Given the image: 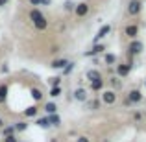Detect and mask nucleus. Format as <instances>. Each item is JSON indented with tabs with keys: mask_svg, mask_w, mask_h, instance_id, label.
<instances>
[{
	"mask_svg": "<svg viewBox=\"0 0 146 142\" xmlns=\"http://www.w3.org/2000/svg\"><path fill=\"white\" fill-rule=\"evenodd\" d=\"M85 105L89 107L91 111H96V109H100V100H87Z\"/></svg>",
	"mask_w": 146,
	"mask_h": 142,
	"instance_id": "obj_22",
	"label": "nucleus"
},
{
	"mask_svg": "<svg viewBox=\"0 0 146 142\" xmlns=\"http://www.w3.org/2000/svg\"><path fill=\"white\" fill-rule=\"evenodd\" d=\"M48 83L52 87H61V78H59V76H56V78H48Z\"/></svg>",
	"mask_w": 146,
	"mask_h": 142,
	"instance_id": "obj_28",
	"label": "nucleus"
},
{
	"mask_svg": "<svg viewBox=\"0 0 146 142\" xmlns=\"http://www.w3.org/2000/svg\"><path fill=\"white\" fill-rule=\"evenodd\" d=\"M89 11H91V6L87 2H78L76 7H74V15L78 18H85L87 15H89Z\"/></svg>",
	"mask_w": 146,
	"mask_h": 142,
	"instance_id": "obj_5",
	"label": "nucleus"
},
{
	"mask_svg": "<svg viewBox=\"0 0 146 142\" xmlns=\"http://www.w3.org/2000/svg\"><path fill=\"white\" fill-rule=\"evenodd\" d=\"M30 20H32V24L35 26V30H39V32H44V30L48 28V20L46 17H44V13L39 9V7H32L28 13Z\"/></svg>",
	"mask_w": 146,
	"mask_h": 142,
	"instance_id": "obj_1",
	"label": "nucleus"
},
{
	"mask_svg": "<svg viewBox=\"0 0 146 142\" xmlns=\"http://www.w3.org/2000/svg\"><path fill=\"white\" fill-rule=\"evenodd\" d=\"M30 94H32V98L35 100V102H41V100H43V90L41 89H37V87H32V89H30Z\"/></svg>",
	"mask_w": 146,
	"mask_h": 142,
	"instance_id": "obj_16",
	"label": "nucleus"
},
{
	"mask_svg": "<svg viewBox=\"0 0 146 142\" xmlns=\"http://www.w3.org/2000/svg\"><path fill=\"white\" fill-rule=\"evenodd\" d=\"M109 83H111V87H113V90H115V92H117V90H118V89H120V87H122L120 79H118V78H115V76H113V78L109 79Z\"/></svg>",
	"mask_w": 146,
	"mask_h": 142,
	"instance_id": "obj_25",
	"label": "nucleus"
},
{
	"mask_svg": "<svg viewBox=\"0 0 146 142\" xmlns=\"http://www.w3.org/2000/svg\"><path fill=\"white\" fill-rule=\"evenodd\" d=\"M104 50H106V44L100 43V44H94V46L91 48V50H87L83 55H85V57H93V55H98V53H102Z\"/></svg>",
	"mask_w": 146,
	"mask_h": 142,
	"instance_id": "obj_12",
	"label": "nucleus"
},
{
	"mask_svg": "<svg viewBox=\"0 0 146 142\" xmlns=\"http://www.w3.org/2000/svg\"><path fill=\"white\" fill-rule=\"evenodd\" d=\"M104 89V79H96V81H91V90L98 92V90Z\"/></svg>",
	"mask_w": 146,
	"mask_h": 142,
	"instance_id": "obj_19",
	"label": "nucleus"
},
{
	"mask_svg": "<svg viewBox=\"0 0 146 142\" xmlns=\"http://www.w3.org/2000/svg\"><path fill=\"white\" fill-rule=\"evenodd\" d=\"M104 63L106 65H115L117 63V55H115V53H106V55H104Z\"/></svg>",
	"mask_w": 146,
	"mask_h": 142,
	"instance_id": "obj_20",
	"label": "nucleus"
},
{
	"mask_svg": "<svg viewBox=\"0 0 146 142\" xmlns=\"http://www.w3.org/2000/svg\"><path fill=\"white\" fill-rule=\"evenodd\" d=\"M109 32H111V26H109V24H104L102 28L98 30V33H96V35H94V44H98L100 41H102L104 37H106L107 33H109Z\"/></svg>",
	"mask_w": 146,
	"mask_h": 142,
	"instance_id": "obj_10",
	"label": "nucleus"
},
{
	"mask_svg": "<svg viewBox=\"0 0 146 142\" xmlns=\"http://www.w3.org/2000/svg\"><path fill=\"white\" fill-rule=\"evenodd\" d=\"M143 102V92L139 89H131L126 96V105H133V103H141Z\"/></svg>",
	"mask_w": 146,
	"mask_h": 142,
	"instance_id": "obj_3",
	"label": "nucleus"
},
{
	"mask_svg": "<svg viewBox=\"0 0 146 142\" xmlns=\"http://www.w3.org/2000/svg\"><path fill=\"white\" fill-rule=\"evenodd\" d=\"M141 11H143V2H141V0H129V2H128L126 13H128L129 17H137Z\"/></svg>",
	"mask_w": 146,
	"mask_h": 142,
	"instance_id": "obj_2",
	"label": "nucleus"
},
{
	"mask_svg": "<svg viewBox=\"0 0 146 142\" xmlns=\"http://www.w3.org/2000/svg\"><path fill=\"white\" fill-rule=\"evenodd\" d=\"M13 127H15V131L22 133V131H26V129H28V122H26V120H21V122H15V124H13Z\"/></svg>",
	"mask_w": 146,
	"mask_h": 142,
	"instance_id": "obj_18",
	"label": "nucleus"
},
{
	"mask_svg": "<svg viewBox=\"0 0 146 142\" xmlns=\"http://www.w3.org/2000/svg\"><path fill=\"white\" fill-rule=\"evenodd\" d=\"M76 142H91L89 137H85V135H80L78 139H76Z\"/></svg>",
	"mask_w": 146,
	"mask_h": 142,
	"instance_id": "obj_30",
	"label": "nucleus"
},
{
	"mask_svg": "<svg viewBox=\"0 0 146 142\" xmlns=\"http://www.w3.org/2000/svg\"><path fill=\"white\" fill-rule=\"evenodd\" d=\"M7 92H9V87L6 83H0V103H4L7 100Z\"/></svg>",
	"mask_w": 146,
	"mask_h": 142,
	"instance_id": "obj_17",
	"label": "nucleus"
},
{
	"mask_svg": "<svg viewBox=\"0 0 146 142\" xmlns=\"http://www.w3.org/2000/svg\"><path fill=\"white\" fill-rule=\"evenodd\" d=\"M4 125H6V124H4V120H2V118H0V131H2V129H4Z\"/></svg>",
	"mask_w": 146,
	"mask_h": 142,
	"instance_id": "obj_34",
	"label": "nucleus"
},
{
	"mask_svg": "<svg viewBox=\"0 0 146 142\" xmlns=\"http://www.w3.org/2000/svg\"><path fill=\"white\" fill-rule=\"evenodd\" d=\"M61 92H63V90H61V87H52V89H50V92H48V96H50V98H59Z\"/></svg>",
	"mask_w": 146,
	"mask_h": 142,
	"instance_id": "obj_26",
	"label": "nucleus"
},
{
	"mask_svg": "<svg viewBox=\"0 0 146 142\" xmlns=\"http://www.w3.org/2000/svg\"><path fill=\"white\" fill-rule=\"evenodd\" d=\"M4 142H19V139H17V137H4Z\"/></svg>",
	"mask_w": 146,
	"mask_h": 142,
	"instance_id": "obj_31",
	"label": "nucleus"
},
{
	"mask_svg": "<svg viewBox=\"0 0 146 142\" xmlns=\"http://www.w3.org/2000/svg\"><path fill=\"white\" fill-rule=\"evenodd\" d=\"M129 72H131V65H129V63H118L117 67H115V74H117V78H128Z\"/></svg>",
	"mask_w": 146,
	"mask_h": 142,
	"instance_id": "obj_7",
	"label": "nucleus"
},
{
	"mask_svg": "<svg viewBox=\"0 0 146 142\" xmlns=\"http://www.w3.org/2000/svg\"><path fill=\"white\" fill-rule=\"evenodd\" d=\"M74 7H76V2H72V0H67V2L63 4L65 11H74Z\"/></svg>",
	"mask_w": 146,
	"mask_h": 142,
	"instance_id": "obj_27",
	"label": "nucleus"
},
{
	"mask_svg": "<svg viewBox=\"0 0 146 142\" xmlns=\"http://www.w3.org/2000/svg\"><path fill=\"white\" fill-rule=\"evenodd\" d=\"M74 100H76V102L85 103L87 100H89V92H87V89H83V87H78V89L74 90Z\"/></svg>",
	"mask_w": 146,
	"mask_h": 142,
	"instance_id": "obj_9",
	"label": "nucleus"
},
{
	"mask_svg": "<svg viewBox=\"0 0 146 142\" xmlns=\"http://www.w3.org/2000/svg\"><path fill=\"white\" fill-rule=\"evenodd\" d=\"M15 133H17V131H15L13 125H4V129H2V135L4 137H13Z\"/></svg>",
	"mask_w": 146,
	"mask_h": 142,
	"instance_id": "obj_24",
	"label": "nucleus"
},
{
	"mask_svg": "<svg viewBox=\"0 0 146 142\" xmlns=\"http://www.w3.org/2000/svg\"><path fill=\"white\" fill-rule=\"evenodd\" d=\"M37 114H39V109H37L35 105H30V107L24 109V116L26 118H33V116H37Z\"/></svg>",
	"mask_w": 146,
	"mask_h": 142,
	"instance_id": "obj_15",
	"label": "nucleus"
},
{
	"mask_svg": "<svg viewBox=\"0 0 146 142\" xmlns=\"http://www.w3.org/2000/svg\"><path fill=\"white\" fill-rule=\"evenodd\" d=\"M67 65H68V61L65 59V57H57V59H54L52 63H50V67H52L54 70H63Z\"/></svg>",
	"mask_w": 146,
	"mask_h": 142,
	"instance_id": "obj_13",
	"label": "nucleus"
},
{
	"mask_svg": "<svg viewBox=\"0 0 146 142\" xmlns=\"http://www.w3.org/2000/svg\"><path fill=\"white\" fill-rule=\"evenodd\" d=\"M117 98H118V94L115 90H102V94H100V100H102L104 105H113L117 102Z\"/></svg>",
	"mask_w": 146,
	"mask_h": 142,
	"instance_id": "obj_4",
	"label": "nucleus"
},
{
	"mask_svg": "<svg viewBox=\"0 0 146 142\" xmlns=\"http://www.w3.org/2000/svg\"><path fill=\"white\" fill-rule=\"evenodd\" d=\"M143 50H144V44L141 43L139 39L129 41V44H128V53L129 55H139V53H143Z\"/></svg>",
	"mask_w": 146,
	"mask_h": 142,
	"instance_id": "obj_6",
	"label": "nucleus"
},
{
	"mask_svg": "<svg viewBox=\"0 0 146 142\" xmlns=\"http://www.w3.org/2000/svg\"><path fill=\"white\" fill-rule=\"evenodd\" d=\"M72 70H74V63H68V65H67V67H65V68H63V72H65V74H70V72H72Z\"/></svg>",
	"mask_w": 146,
	"mask_h": 142,
	"instance_id": "obj_29",
	"label": "nucleus"
},
{
	"mask_svg": "<svg viewBox=\"0 0 146 142\" xmlns=\"http://www.w3.org/2000/svg\"><path fill=\"white\" fill-rule=\"evenodd\" d=\"M85 79H89V83L96 81V79H102V72H100L98 68H91V70L85 72Z\"/></svg>",
	"mask_w": 146,
	"mask_h": 142,
	"instance_id": "obj_11",
	"label": "nucleus"
},
{
	"mask_svg": "<svg viewBox=\"0 0 146 142\" xmlns=\"http://www.w3.org/2000/svg\"><path fill=\"white\" fill-rule=\"evenodd\" d=\"M37 125H39L41 129H48L50 127V122H48V116H44V118H37V122H35Z\"/></svg>",
	"mask_w": 146,
	"mask_h": 142,
	"instance_id": "obj_23",
	"label": "nucleus"
},
{
	"mask_svg": "<svg viewBox=\"0 0 146 142\" xmlns=\"http://www.w3.org/2000/svg\"><path fill=\"white\" fill-rule=\"evenodd\" d=\"M44 113L48 114H57V103L56 102H46L44 103Z\"/></svg>",
	"mask_w": 146,
	"mask_h": 142,
	"instance_id": "obj_14",
	"label": "nucleus"
},
{
	"mask_svg": "<svg viewBox=\"0 0 146 142\" xmlns=\"http://www.w3.org/2000/svg\"><path fill=\"white\" fill-rule=\"evenodd\" d=\"M144 89H146V79H144Z\"/></svg>",
	"mask_w": 146,
	"mask_h": 142,
	"instance_id": "obj_35",
	"label": "nucleus"
},
{
	"mask_svg": "<svg viewBox=\"0 0 146 142\" xmlns=\"http://www.w3.org/2000/svg\"><path fill=\"white\" fill-rule=\"evenodd\" d=\"M48 122H50V125H56V127H59V125H61L59 114H50V116H48Z\"/></svg>",
	"mask_w": 146,
	"mask_h": 142,
	"instance_id": "obj_21",
	"label": "nucleus"
},
{
	"mask_svg": "<svg viewBox=\"0 0 146 142\" xmlns=\"http://www.w3.org/2000/svg\"><path fill=\"white\" fill-rule=\"evenodd\" d=\"M124 35L128 37V39H137V35H139V26L137 24H128L124 28Z\"/></svg>",
	"mask_w": 146,
	"mask_h": 142,
	"instance_id": "obj_8",
	"label": "nucleus"
},
{
	"mask_svg": "<svg viewBox=\"0 0 146 142\" xmlns=\"http://www.w3.org/2000/svg\"><path fill=\"white\" fill-rule=\"evenodd\" d=\"M52 4V0H41V6H50Z\"/></svg>",
	"mask_w": 146,
	"mask_h": 142,
	"instance_id": "obj_33",
	"label": "nucleus"
},
{
	"mask_svg": "<svg viewBox=\"0 0 146 142\" xmlns=\"http://www.w3.org/2000/svg\"><path fill=\"white\" fill-rule=\"evenodd\" d=\"M32 6H41V0H28Z\"/></svg>",
	"mask_w": 146,
	"mask_h": 142,
	"instance_id": "obj_32",
	"label": "nucleus"
}]
</instances>
